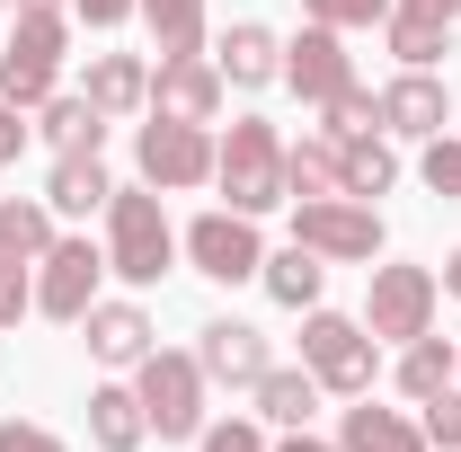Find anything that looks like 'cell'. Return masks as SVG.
Returning <instances> with one entry per match:
<instances>
[{"instance_id": "cell-27", "label": "cell", "mask_w": 461, "mask_h": 452, "mask_svg": "<svg viewBox=\"0 0 461 452\" xmlns=\"http://www.w3.org/2000/svg\"><path fill=\"white\" fill-rule=\"evenodd\" d=\"M36 133H45V142H54V151H98V142H107V115L89 107V98H45V107H36Z\"/></svg>"}, {"instance_id": "cell-38", "label": "cell", "mask_w": 461, "mask_h": 452, "mask_svg": "<svg viewBox=\"0 0 461 452\" xmlns=\"http://www.w3.org/2000/svg\"><path fill=\"white\" fill-rule=\"evenodd\" d=\"M71 9H80V18H89V27H124V18H133V9H142V0H71Z\"/></svg>"}, {"instance_id": "cell-39", "label": "cell", "mask_w": 461, "mask_h": 452, "mask_svg": "<svg viewBox=\"0 0 461 452\" xmlns=\"http://www.w3.org/2000/svg\"><path fill=\"white\" fill-rule=\"evenodd\" d=\"M276 452H346V444H320V435H302V426H293V435H285Z\"/></svg>"}, {"instance_id": "cell-10", "label": "cell", "mask_w": 461, "mask_h": 452, "mask_svg": "<svg viewBox=\"0 0 461 452\" xmlns=\"http://www.w3.org/2000/svg\"><path fill=\"white\" fill-rule=\"evenodd\" d=\"M177 249L195 258V276H213V284H249L258 267H267V249H258V213H195Z\"/></svg>"}, {"instance_id": "cell-3", "label": "cell", "mask_w": 461, "mask_h": 452, "mask_svg": "<svg viewBox=\"0 0 461 452\" xmlns=\"http://www.w3.org/2000/svg\"><path fill=\"white\" fill-rule=\"evenodd\" d=\"M302 364H311L320 391L364 399L373 373H382V338H373L364 320H346V311H302Z\"/></svg>"}, {"instance_id": "cell-41", "label": "cell", "mask_w": 461, "mask_h": 452, "mask_svg": "<svg viewBox=\"0 0 461 452\" xmlns=\"http://www.w3.org/2000/svg\"><path fill=\"white\" fill-rule=\"evenodd\" d=\"M444 293H453V302H461V249H453V258H444Z\"/></svg>"}, {"instance_id": "cell-12", "label": "cell", "mask_w": 461, "mask_h": 452, "mask_svg": "<svg viewBox=\"0 0 461 452\" xmlns=\"http://www.w3.org/2000/svg\"><path fill=\"white\" fill-rule=\"evenodd\" d=\"M285 80L302 89V107H329L346 80H355V54H346V36L311 18V27H302V36L285 45Z\"/></svg>"}, {"instance_id": "cell-5", "label": "cell", "mask_w": 461, "mask_h": 452, "mask_svg": "<svg viewBox=\"0 0 461 452\" xmlns=\"http://www.w3.org/2000/svg\"><path fill=\"white\" fill-rule=\"evenodd\" d=\"M62 62H71V27H62V9H36V18H18V36H9V54H0V98L36 115L45 98H54Z\"/></svg>"}, {"instance_id": "cell-35", "label": "cell", "mask_w": 461, "mask_h": 452, "mask_svg": "<svg viewBox=\"0 0 461 452\" xmlns=\"http://www.w3.org/2000/svg\"><path fill=\"white\" fill-rule=\"evenodd\" d=\"M195 444H204V452H276L267 435H258V426H249V417H222V426H204Z\"/></svg>"}, {"instance_id": "cell-37", "label": "cell", "mask_w": 461, "mask_h": 452, "mask_svg": "<svg viewBox=\"0 0 461 452\" xmlns=\"http://www.w3.org/2000/svg\"><path fill=\"white\" fill-rule=\"evenodd\" d=\"M27 133H36V124H27V107H9V98H0V169L27 151Z\"/></svg>"}, {"instance_id": "cell-31", "label": "cell", "mask_w": 461, "mask_h": 452, "mask_svg": "<svg viewBox=\"0 0 461 452\" xmlns=\"http://www.w3.org/2000/svg\"><path fill=\"white\" fill-rule=\"evenodd\" d=\"M417 177H426L444 204H461V133H435V142H426V160H417Z\"/></svg>"}, {"instance_id": "cell-16", "label": "cell", "mask_w": 461, "mask_h": 452, "mask_svg": "<svg viewBox=\"0 0 461 452\" xmlns=\"http://www.w3.org/2000/svg\"><path fill=\"white\" fill-rule=\"evenodd\" d=\"M80 329H89V355L115 364V373L151 355V311H142V302H89V320H80Z\"/></svg>"}, {"instance_id": "cell-43", "label": "cell", "mask_w": 461, "mask_h": 452, "mask_svg": "<svg viewBox=\"0 0 461 452\" xmlns=\"http://www.w3.org/2000/svg\"><path fill=\"white\" fill-rule=\"evenodd\" d=\"M0 9H9V0H0Z\"/></svg>"}, {"instance_id": "cell-36", "label": "cell", "mask_w": 461, "mask_h": 452, "mask_svg": "<svg viewBox=\"0 0 461 452\" xmlns=\"http://www.w3.org/2000/svg\"><path fill=\"white\" fill-rule=\"evenodd\" d=\"M0 452H71V444L45 435V426H27V417H0Z\"/></svg>"}, {"instance_id": "cell-42", "label": "cell", "mask_w": 461, "mask_h": 452, "mask_svg": "<svg viewBox=\"0 0 461 452\" xmlns=\"http://www.w3.org/2000/svg\"><path fill=\"white\" fill-rule=\"evenodd\" d=\"M36 9H62V0H18V18H36Z\"/></svg>"}, {"instance_id": "cell-13", "label": "cell", "mask_w": 461, "mask_h": 452, "mask_svg": "<svg viewBox=\"0 0 461 452\" xmlns=\"http://www.w3.org/2000/svg\"><path fill=\"white\" fill-rule=\"evenodd\" d=\"M151 115H169V124H213L222 115V71L204 54H177L151 71Z\"/></svg>"}, {"instance_id": "cell-17", "label": "cell", "mask_w": 461, "mask_h": 452, "mask_svg": "<svg viewBox=\"0 0 461 452\" xmlns=\"http://www.w3.org/2000/svg\"><path fill=\"white\" fill-rule=\"evenodd\" d=\"M80 98L107 115H133V107H151V62L142 54H89V80H80Z\"/></svg>"}, {"instance_id": "cell-11", "label": "cell", "mask_w": 461, "mask_h": 452, "mask_svg": "<svg viewBox=\"0 0 461 452\" xmlns=\"http://www.w3.org/2000/svg\"><path fill=\"white\" fill-rule=\"evenodd\" d=\"M195 364H204V382H222V391H258L267 382V338L249 329V320H204L195 329Z\"/></svg>"}, {"instance_id": "cell-6", "label": "cell", "mask_w": 461, "mask_h": 452, "mask_svg": "<svg viewBox=\"0 0 461 452\" xmlns=\"http://www.w3.org/2000/svg\"><path fill=\"white\" fill-rule=\"evenodd\" d=\"M293 240L320 249L329 267H373L382 258V213L355 204V195H311V204H293Z\"/></svg>"}, {"instance_id": "cell-4", "label": "cell", "mask_w": 461, "mask_h": 452, "mask_svg": "<svg viewBox=\"0 0 461 452\" xmlns=\"http://www.w3.org/2000/svg\"><path fill=\"white\" fill-rule=\"evenodd\" d=\"M133 391H142V417H151V435L160 444H195L204 435V364L195 355H169V346H151L142 364H133Z\"/></svg>"}, {"instance_id": "cell-19", "label": "cell", "mask_w": 461, "mask_h": 452, "mask_svg": "<svg viewBox=\"0 0 461 452\" xmlns=\"http://www.w3.org/2000/svg\"><path fill=\"white\" fill-rule=\"evenodd\" d=\"M151 435V417H142V391H124V382H98L89 391V444L98 452H142Z\"/></svg>"}, {"instance_id": "cell-26", "label": "cell", "mask_w": 461, "mask_h": 452, "mask_svg": "<svg viewBox=\"0 0 461 452\" xmlns=\"http://www.w3.org/2000/svg\"><path fill=\"white\" fill-rule=\"evenodd\" d=\"M453 382H461V355H453V346H444V338H435V329L400 346V391L417 399V408H426V399H435V391H453Z\"/></svg>"}, {"instance_id": "cell-33", "label": "cell", "mask_w": 461, "mask_h": 452, "mask_svg": "<svg viewBox=\"0 0 461 452\" xmlns=\"http://www.w3.org/2000/svg\"><path fill=\"white\" fill-rule=\"evenodd\" d=\"M302 9H311L320 27H338V36H346V27H382L400 0H302Z\"/></svg>"}, {"instance_id": "cell-23", "label": "cell", "mask_w": 461, "mask_h": 452, "mask_svg": "<svg viewBox=\"0 0 461 452\" xmlns=\"http://www.w3.org/2000/svg\"><path fill=\"white\" fill-rule=\"evenodd\" d=\"M338 133H320V124H311V133H302V142H285V195L293 204H311V195H338Z\"/></svg>"}, {"instance_id": "cell-24", "label": "cell", "mask_w": 461, "mask_h": 452, "mask_svg": "<svg viewBox=\"0 0 461 452\" xmlns=\"http://www.w3.org/2000/svg\"><path fill=\"white\" fill-rule=\"evenodd\" d=\"M258 284H267V293H276L285 311H320V284H329V258L293 240V249H276V258L258 267Z\"/></svg>"}, {"instance_id": "cell-25", "label": "cell", "mask_w": 461, "mask_h": 452, "mask_svg": "<svg viewBox=\"0 0 461 452\" xmlns=\"http://www.w3.org/2000/svg\"><path fill=\"white\" fill-rule=\"evenodd\" d=\"M258 417H267V426H311V408H320V382H311V364H267V382H258Z\"/></svg>"}, {"instance_id": "cell-18", "label": "cell", "mask_w": 461, "mask_h": 452, "mask_svg": "<svg viewBox=\"0 0 461 452\" xmlns=\"http://www.w3.org/2000/svg\"><path fill=\"white\" fill-rule=\"evenodd\" d=\"M338 444L346 452H435V444H426V426H417L408 408H373V391H364V408H346Z\"/></svg>"}, {"instance_id": "cell-34", "label": "cell", "mask_w": 461, "mask_h": 452, "mask_svg": "<svg viewBox=\"0 0 461 452\" xmlns=\"http://www.w3.org/2000/svg\"><path fill=\"white\" fill-rule=\"evenodd\" d=\"M417 426H426V444H435V452H461V391H435Z\"/></svg>"}, {"instance_id": "cell-29", "label": "cell", "mask_w": 461, "mask_h": 452, "mask_svg": "<svg viewBox=\"0 0 461 452\" xmlns=\"http://www.w3.org/2000/svg\"><path fill=\"white\" fill-rule=\"evenodd\" d=\"M0 249H9V258H45V249H54V204L0 195Z\"/></svg>"}, {"instance_id": "cell-7", "label": "cell", "mask_w": 461, "mask_h": 452, "mask_svg": "<svg viewBox=\"0 0 461 452\" xmlns=\"http://www.w3.org/2000/svg\"><path fill=\"white\" fill-rule=\"evenodd\" d=\"M133 169H142V186H160V195L204 186V177H213V124H169V115H151V124L133 133Z\"/></svg>"}, {"instance_id": "cell-15", "label": "cell", "mask_w": 461, "mask_h": 452, "mask_svg": "<svg viewBox=\"0 0 461 452\" xmlns=\"http://www.w3.org/2000/svg\"><path fill=\"white\" fill-rule=\"evenodd\" d=\"M213 71H222V89H267V80H285V45H276V27H258V18L222 27Z\"/></svg>"}, {"instance_id": "cell-28", "label": "cell", "mask_w": 461, "mask_h": 452, "mask_svg": "<svg viewBox=\"0 0 461 452\" xmlns=\"http://www.w3.org/2000/svg\"><path fill=\"white\" fill-rule=\"evenodd\" d=\"M142 18H151V45H160V62L204 54V0H142Z\"/></svg>"}, {"instance_id": "cell-30", "label": "cell", "mask_w": 461, "mask_h": 452, "mask_svg": "<svg viewBox=\"0 0 461 452\" xmlns=\"http://www.w3.org/2000/svg\"><path fill=\"white\" fill-rule=\"evenodd\" d=\"M329 124H320V133H338V142H355V133H382V98H373V89H364V80H346L338 98H329Z\"/></svg>"}, {"instance_id": "cell-1", "label": "cell", "mask_w": 461, "mask_h": 452, "mask_svg": "<svg viewBox=\"0 0 461 452\" xmlns=\"http://www.w3.org/2000/svg\"><path fill=\"white\" fill-rule=\"evenodd\" d=\"M213 186L230 195V213H276L285 195V133L267 115H240L222 142H213Z\"/></svg>"}, {"instance_id": "cell-20", "label": "cell", "mask_w": 461, "mask_h": 452, "mask_svg": "<svg viewBox=\"0 0 461 452\" xmlns=\"http://www.w3.org/2000/svg\"><path fill=\"white\" fill-rule=\"evenodd\" d=\"M382 45L400 54V71H435V62L453 54V18H435V9H391V18H382Z\"/></svg>"}, {"instance_id": "cell-22", "label": "cell", "mask_w": 461, "mask_h": 452, "mask_svg": "<svg viewBox=\"0 0 461 452\" xmlns=\"http://www.w3.org/2000/svg\"><path fill=\"white\" fill-rule=\"evenodd\" d=\"M115 177L98 169V151H54V177H45V204L54 213H107Z\"/></svg>"}, {"instance_id": "cell-2", "label": "cell", "mask_w": 461, "mask_h": 452, "mask_svg": "<svg viewBox=\"0 0 461 452\" xmlns=\"http://www.w3.org/2000/svg\"><path fill=\"white\" fill-rule=\"evenodd\" d=\"M177 258V231L160 213V186H115L107 195V276L124 284H160Z\"/></svg>"}, {"instance_id": "cell-14", "label": "cell", "mask_w": 461, "mask_h": 452, "mask_svg": "<svg viewBox=\"0 0 461 452\" xmlns=\"http://www.w3.org/2000/svg\"><path fill=\"white\" fill-rule=\"evenodd\" d=\"M444 115H453V89H444L435 71H400V80L382 89V133H391V142H435Z\"/></svg>"}, {"instance_id": "cell-9", "label": "cell", "mask_w": 461, "mask_h": 452, "mask_svg": "<svg viewBox=\"0 0 461 452\" xmlns=\"http://www.w3.org/2000/svg\"><path fill=\"white\" fill-rule=\"evenodd\" d=\"M98 276H107V249H89V240H54V249L36 258V311L62 320V329H80L89 302H98Z\"/></svg>"}, {"instance_id": "cell-40", "label": "cell", "mask_w": 461, "mask_h": 452, "mask_svg": "<svg viewBox=\"0 0 461 452\" xmlns=\"http://www.w3.org/2000/svg\"><path fill=\"white\" fill-rule=\"evenodd\" d=\"M400 9H435V18H461V0H400Z\"/></svg>"}, {"instance_id": "cell-8", "label": "cell", "mask_w": 461, "mask_h": 452, "mask_svg": "<svg viewBox=\"0 0 461 452\" xmlns=\"http://www.w3.org/2000/svg\"><path fill=\"white\" fill-rule=\"evenodd\" d=\"M435 302H444V276L435 267H373V293H364V329L373 338H426L435 329Z\"/></svg>"}, {"instance_id": "cell-21", "label": "cell", "mask_w": 461, "mask_h": 452, "mask_svg": "<svg viewBox=\"0 0 461 452\" xmlns=\"http://www.w3.org/2000/svg\"><path fill=\"white\" fill-rule=\"evenodd\" d=\"M400 186V151H391V133H355L338 151V195L355 204H373V195H391Z\"/></svg>"}, {"instance_id": "cell-32", "label": "cell", "mask_w": 461, "mask_h": 452, "mask_svg": "<svg viewBox=\"0 0 461 452\" xmlns=\"http://www.w3.org/2000/svg\"><path fill=\"white\" fill-rule=\"evenodd\" d=\"M27 311H36V276H27V258L0 249V329H18Z\"/></svg>"}]
</instances>
